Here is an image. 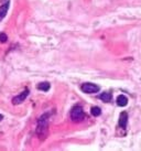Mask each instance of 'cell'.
I'll list each match as a JSON object with an SVG mask.
<instances>
[{"instance_id": "obj_4", "label": "cell", "mask_w": 141, "mask_h": 151, "mask_svg": "<svg viewBox=\"0 0 141 151\" xmlns=\"http://www.w3.org/2000/svg\"><path fill=\"white\" fill-rule=\"evenodd\" d=\"M28 95H29V89H24V91L21 93V94H19L18 96L13 97L12 104L13 105H19V104H21L22 101H24V99L28 97Z\"/></svg>"}, {"instance_id": "obj_5", "label": "cell", "mask_w": 141, "mask_h": 151, "mask_svg": "<svg viewBox=\"0 0 141 151\" xmlns=\"http://www.w3.org/2000/svg\"><path fill=\"white\" fill-rule=\"evenodd\" d=\"M127 122H128V114L126 113V111H122L120 114V116H119V122H118V124H119V126L121 128H126L127 127Z\"/></svg>"}, {"instance_id": "obj_9", "label": "cell", "mask_w": 141, "mask_h": 151, "mask_svg": "<svg viewBox=\"0 0 141 151\" xmlns=\"http://www.w3.org/2000/svg\"><path fill=\"white\" fill-rule=\"evenodd\" d=\"M91 113L93 116H95V117H98L100 116V114H101V110H100L99 107H97V106H93L91 109Z\"/></svg>"}, {"instance_id": "obj_12", "label": "cell", "mask_w": 141, "mask_h": 151, "mask_svg": "<svg viewBox=\"0 0 141 151\" xmlns=\"http://www.w3.org/2000/svg\"><path fill=\"white\" fill-rule=\"evenodd\" d=\"M2 118H4V116H2V115H0V122L2 120Z\"/></svg>"}, {"instance_id": "obj_6", "label": "cell", "mask_w": 141, "mask_h": 151, "mask_svg": "<svg viewBox=\"0 0 141 151\" xmlns=\"http://www.w3.org/2000/svg\"><path fill=\"white\" fill-rule=\"evenodd\" d=\"M8 9H9V1H6V2L0 7V21L6 17V14L8 12Z\"/></svg>"}, {"instance_id": "obj_3", "label": "cell", "mask_w": 141, "mask_h": 151, "mask_svg": "<svg viewBox=\"0 0 141 151\" xmlns=\"http://www.w3.org/2000/svg\"><path fill=\"white\" fill-rule=\"evenodd\" d=\"M81 89H82V92L86 93V94H95V93L99 92V86L93 84V83H84L81 86Z\"/></svg>"}, {"instance_id": "obj_10", "label": "cell", "mask_w": 141, "mask_h": 151, "mask_svg": "<svg viewBox=\"0 0 141 151\" xmlns=\"http://www.w3.org/2000/svg\"><path fill=\"white\" fill-rule=\"evenodd\" d=\"M50 84L49 83H41V84L37 85V89H40V91H43V92H47L49 89H50Z\"/></svg>"}, {"instance_id": "obj_7", "label": "cell", "mask_w": 141, "mask_h": 151, "mask_svg": "<svg viewBox=\"0 0 141 151\" xmlns=\"http://www.w3.org/2000/svg\"><path fill=\"white\" fill-rule=\"evenodd\" d=\"M116 101L118 106L124 107V106H127V104H128V98H127V96H124V95H119V96L117 97Z\"/></svg>"}, {"instance_id": "obj_1", "label": "cell", "mask_w": 141, "mask_h": 151, "mask_svg": "<svg viewBox=\"0 0 141 151\" xmlns=\"http://www.w3.org/2000/svg\"><path fill=\"white\" fill-rule=\"evenodd\" d=\"M47 118H49V114L43 115L39 122H37V134L39 137L42 139L45 138L46 132H47Z\"/></svg>"}, {"instance_id": "obj_11", "label": "cell", "mask_w": 141, "mask_h": 151, "mask_svg": "<svg viewBox=\"0 0 141 151\" xmlns=\"http://www.w3.org/2000/svg\"><path fill=\"white\" fill-rule=\"evenodd\" d=\"M7 41H8L7 34H4V32H1V33H0V43H6Z\"/></svg>"}, {"instance_id": "obj_8", "label": "cell", "mask_w": 141, "mask_h": 151, "mask_svg": "<svg viewBox=\"0 0 141 151\" xmlns=\"http://www.w3.org/2000/svg\"><path fill=\"white\" fill-rule=\"evenodd\" d=\"M99 98L101 99L103 101H105V103H109V101H112V94L110 93H101L99 95Z\"/></svg>"}, {"instance_id": "obj_2", "label": "cell", "mask_w": 141, "mask_h": 151, "mask_svg": "<svg viewBox=\"0 0 141 151\" xmlns=\"http://www.w3.org/2000/svg\"><path fill=\"white\" fill-rule=\"evenodd\" d=\"M84 118H85V113L83 108L81 106H74L70 110V119L75 122H79L84 120Z\"/></svg>"}]
</instances>
